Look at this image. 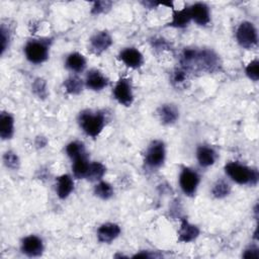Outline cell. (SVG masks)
<instances>
[{
  "mask_svg": "<svg viewBox=\"0 0 259 259\" xmlns=\"http://www.w3.org/2000/svg\"><path fill=\"white\" fill-rule=\"evenodd\" d=\"M181 68L188 71L215 72L220 70V59L215 53L210 50H197L186 48L180 57Z\"/></svg>",
  "mask_w": 259,
  "mask_h": 259,
  "instance_id": "cell-1",
  "label": "cell"
},
{
  "mask_svg": "<svg viewBox=\"0 0 259 259\" xmlns=\"http://www.w3.org/2000/svg\"><path fill=\"white\" fill-rule=\"evenodd\" d=\"M226 174L236 183L240 185H256L258 182V171L244 164L233 161L225 165Z\"/></svg>",
  "mask_w": 259,
  "mask_h": 259,
  "instance_id": "cell-2",
  "label": "cell"
},
{
  "mask_svg": "<svg viewBox=\"0 0 259 259\" xmlns=\"http://www.w3.org/2000/svg\"><path fill=\"white\" fill-rule=\"evenodd\" d=\"M78 121L81 128L87 136L96 138L103 131L106 123V117L101 111L84 110L80 112Z\"/></svg>",
  "mask_w": 259,
  "mask_h": 259,
  "instance_id": "cell-3",
  "label": "cell"
},
{
  "mask_svg": "<svg viewBox=\"0 0 259 259\" xmlns=\"http://www.w3.org/2000/svg\"><path fill=\"white\" fill-rule=\"evenodd\" d=\"M52 40L49 38L31 39L24 47L26 59L32 64H41L49 58Z\"/></svg>",
  "mask_w": 259,
  "mask_h": 259,
  "instance_id": "cell-4",
  "label": "cell"
},
{
  "mask_svg": "<svg viewBox=\"0 0 259 259\" xmlns=\"http://www.w3.org/2000/svg\"><path fill=\"white\" fill-rule=\"evenodd\" d=\"M166 158V148L162 141L155 140L151 142L148 146L145 156L144 163L147 168L151 170H155L160 168L165 161Z\"/></svg>",
  "mask_w": 259,
  "mask_h": 259,
  "instance_id": "cell-5",
  "label": "cell"
},
{
  "mask_svg": "<svg viewBox=\"0 0 259 259\" xmlns=\"http://www.w3.org/2000/svg\"><path fill=\"white\" fill-rule=\"evenodd\" d=\"M236 38L242 48L247 50L253 49L258 42L257 29L252 22L243 21L236 30Z\"/></svg>",
  "mask_w": 259,
  "mask_h": 259,
  "instance_id": "cell-6",
  "label": "cell"
},
{
  "mask_svg": "<svg viewBox=\"0 0 259 259\" xmlns=\"http://www.w3.org/2000/svg\"><path fill=\"white\" fill-rule=\"evenodd\" d=\"M200 181L199 174L189 168V167H183L180 175H179V185L183 193L187 196H192L195 194L198 184Z\"/></svg>",
  "mask_w": 259,
  "mask_h": 259,
  "instance_id": "cell-7",
  "label": "cell"
},
{
  "mask_svg": "<svg viewBox=\"0 0 259 259\" xmlns=\"http://www.w3.org/2000/svg\"><path fill=\"white\" fill-rule=\"evenodd\" d=\"M112 93H113V97L119 104L123 106L132 105L134 101V94H133L131 81L128 79L126 78L119 79L116 82Z\"/></svg>",
  "mask_w": 259,
  "mask_h": 259,
  "instance_id": "cell-8",
  "label": "cell"
},
{
  "mask_svg": "<svg viewBox=\"0 0 259 259\" xmlns=\"http://www.w3.org/2000/svg\"><path fill=\"white\" fill-rule=\"evenodd\" d=\"M21 252L28 257H39L45 249L42 240L35 236L29 235L22 239L20 245Z\"/></svg>",
  "mask_w": 259,
  "mask_h": 259,
  "instance_id": "cell-9",
  "label": "cell"
},
{
  "mask_svg": "<svg viewBox=\"0 0 259 259\" xmlns=\"http://www.w3.org/2000/svg\"><path fill=\"white\" fill-rule=\"evenodd\" d=\"M112 45L111 35L105 31H98L94 33L89 40L90 51L95 55H101Z\"/></svg>",
  "mask_w": 259,
  "mask_h": 259,
  "instance_id": "cell-10",
  "label": "cell"
},
{
  "mask_svg": "<svg viewBox=\"0 0 259 259\" xmlns=\"http://www.w3.org/2000/svg\"><path fill=\"white\" fill-rule=\"evenodd\" d=\"M118 59L131 69H139L144 64L142 53L136 48H125L118 54Z\"/></svg>",
  "mask_w": 259,
  "mask_h": 259,
  "instance_id": "cell-11",
  "label": "cell"
},
{
  "mask_svg": "<svg viewBox=\"0 0 259 259\" xmlns=\"http://www.w3.org/2000/svg\"><path fill=\"white\" fill-rule=\"evenodd\" d=\"M85 86L93 91H100L108 84V79L99 70L93 69L88 72L85 79Z\"/></svg>",
  "mask_w": 259,
  "mask_h": 259,
  "instance_id": "cell-12",
  "label": "cell"
},
{
  "mask_svg": "<svg viewBox=\"0 0 259 259\" xmlns=\"http://www.w3.org/2000/svg\"><path fill=\"white\" fill-rule=\"evenodd\" d=\"M177 234L180 243H190L199 236V229L186 219H182Z\"/></svg>",
  "mask_w": 259,
  "mask_h": 259,
  "instance_id": "cell-13",
  "label": "cell"
},
{
  "mask_svg": "<svg viewBox=\"0 0 259 259\" xmlns=\"http://www.w3.org/2000/svg\"><path fill=\"white\" fill-rule=\"evenodd\" d=\"M120 227L114 223L101 225L97 230V239L101 243H110L120 235Z\"/></svg>",
  "mask_w": 259,
  "mask_h": 259,
  "instance_id": "cell-14",
  "label": "cell"
},
{
  "mask_svg": "<svg viewBox=\"0 0 259 259\" xmlns=\"http://www.w3.org/2000/svg\"><path fill=\"white\" fill-rule=\"evenodd\" d=\"M191 20L198 25H207L210 21V13L208 7L204 3H195L189 6Z\"/></svg>",
  "mask_w": 259,
  "mask_h": 259,
  "instance_id": "cell-15",
  "label": "cell"
},
{
  "mask_svg": "<svg viewBox=\"0 0 259 259\" xmlns=\"http://www.w3.org/2000/svg\"><path fill=\"white\" fill-rule=\"evenodd\" d=\"M217 158L218 154L210 146L201 145L196 150V159L201 167H209L213 165Z\"/></svg>",
  "mask_w": 259,
  "mask_h": 259,
  "instance_id": "cell-16",
  "label": "cell"
},
{
  "mask_svg": "<svg viewBox=\"0 0 259 259\" xmlns=\"http://www.w3.org/2000/svg\"><path fill=\"white\" fill-rule=\"evenodd\" d=\"M158 115L163 124H172L179 118V110L175 105L167 103L158 108Z\"/></svg>",
  "mask_w": 259,
  "mask_h": 259,
  "instance_id": "cell-17",
  "label": "cell"
},
{
  "mask_svg": "<svg viewBox=\"0 0 259 259\" xmlns=\"http://www.w3.org/2000/svg\"><path fill=\"white\" fill-rule=\"evenodd\" d=\"M190 20H191V15H190L189 6L179 9V10L173 9L172 19L168 23V25L172 26V27H176V28H184L188 25Z\"/></svg>",
  "mask_w": 259,
  "mask_h": 259,
  "instance_id": "cell-18",
  "label": "cell"
},
{
  "mask_svg": "<svg viewBox=\"0 0 259 259\" xmlns=\"http://www.w3.org/2000/svg\"><path fill=\"white\" fill-rule=\"evenodd\" d=\"M74 189V181L69 174H63L57 179V194L59 198H67Z\"/></svg>",
  "mask_w": 259,
  "mask_h": 259,
  "instance_id": "cell-19",
  "label": "cell"
},
{
  "mask_svg": "<svg viewBox=\"0 0 259 259\" xmlns=\"http://www.w3.org/2000/svg\"><path fill=\"white\" fill-rule=\"evenodd\" d=\"M14 134V118L9 112H2L0 115V137L2 140H9Z\"/></svg>",
  "mask_w": 259,
  "mask_h": 259,
  "instance_id": "cell-20",
  "label": "cell"
},
{
  "mask_svg": "<svg viewBox=\"0 0 259 259\" xmlns=\"http://www.w3.org/2000/svg\"><path fill=\"white\" fill-rule=\"evenodd\" d=\"M66 67L74 73H81L86 68V59L77 52L71 53L66 59Z\"/></svg>",
  "mask_w": 259,
  "mask_h": 259,
  "instance_id": "cell-21",
  "label": "cell"
},
{
  "mask_svg": "<svg viewBox=\"0 0 259 259\" xmlns=\"http://www.w3.org/2000/svg\"><path fill=\"white\" fill-rule=\"evenodd\" d=\"M89 166H90V162L88 161L86 154L74 159L73 165H72V170H73L74 176L78 179L86 178L88 170H89Z\"/></svg>",
  "mask_w": 259,
  "mask_h": 259,
  "instance_id": "cell-22",
  "label": "cell"
},
{
  "mask_svg": "<svg viewBox=\"0 0 259 259\" xmlns=\"http://www.w3.org/2000/svg\"><path fill=\"white\" fill-rule=\"evenodd\" d=\"M83 86H84L83 81L77 76H70L64 82V87L66 92L71 95L79 94L82 91Z\"/></svg>",
  "mask_w": 259,
  "mask_h": 259,
  "instance_id": "cell-23",
  "label": "cell"
},
{
  "mask_svg": "<svg viewBox=\"0 0 259 259\" xmlns=\"http://www.w3.org/2000/svg\"><path fill=\"white\" fill-rule=\"evenodd\" d=\"M106 172L105 166L100 162H91L86 178L90 181H100Z\"/></svg>",
  "mask_w": 259,
  "mask_h": 259,
  "instance_id": "cell-24",
  "label": "cell"
},
{
  "mask_svg": "<svg viewBox=\"0 0 259 259\" xmlns=\"http://www.w3.org/2000/svg\"><path fill=\"white\" fill-rule=\"evenodd\" d=\"M94 194L97 197H99L103 200H106V199H109L113 195V188L108 182L100 180L94 186Z\"/></svg>",
  "mask_w": 259,
  "mask_h": 259,
  "instance_id": "cell-25",
  "label": "cell"
},
{
  "mask_svg": "<svg viewBox=\"0 0 259 259\" xmlns=\"http://www.w3.org/2000/svg\"><path fill=\"white\" fill-rule=\"evenodd\" d=\"M66 153L72 160L86 154L85 147H84L83 143H81L79 141H73V142L69 143L66 147Z\"/></svg>",
  "mask_w": 259,
  "mask_h": 259,
  "instance_id": "cell-26",
  "label": "cell"
},
{
  "mask_svg": "<svg viewBox=\"0 0 259 259\" xmlns=\"http://www.w3.org/2000/svg\"><path fill=\"white\" fill-rule=\"evenodd\" d=\"M231 192V186L225 180H218L211 189V193L215 198H224Z\"/></svg>",
  "mask_w": 259,
  "mask_h": 259,
  "instance_id": "cell-27",
  "label": "cell"
},
{
  "mask_svg": "<svg viewBox=\"0 0 259 259\" xmlns=\"http://www.w3.org/2000/svg\"><path fill=\"white\" fill-rule=\"evenodd\" d=\"M187 71L183 68H177L172 72L171 82L174 86L180 87L187 81Z\"/></svg>",
  "mask_w": 259,
  "mask_h": 259,
  "instance_id": "cell-28",
  "label": "cell"
},
{
  "mask_svg": "<svg viewBox=\"0 0 259 259\" xmlns=\"http://www.w3.org/2000/svg\"><path fill=\"white\" fill-rule=\"evenodd\" d=\"M245 73L249 79L257 81L259 79V62L258 59L251 61L245 68Z\"/></svg>",
  "mask_w": 259,
  "mask_h": 259,
  "instance_id": "cell-29",
  "label": "cell"
},
{
  "mask_svg": "<svg viewBox=\"0 0 259 259\" xmlns=\"http://www.w3.org/2000/svg\"><path fill=\"white\" fill-rule=\"evenodd\" d=\"M32 91L39 98L47 97L48 90H47V84H46L45 80L41 79V78L35 79L33 84H32Z\"/></svg>",
  "mask_w": 259,
  "mask_h": 259,
  "instance_id": "cell-30",
  "label": "cell"
},
{
  "mask_svg": "<svg viewBox=\"0 0 259 259\" xmlns=\"http://www.w3.org/2000/svg\"><path fill=\"white\" fill-rule=\"evenodd\" d=\"M3 162H4L5 166L7 168H10V169H17L18 166H19L18 156L12 151H8L4 154Z\"/></svg>",
  "mask_w": 259,
  "mask_h": 259,
  "instance_id": "cell-31",
  "label": "cell"
},
{
  "mask_svg": "<svg viewBox=\"0 0 259 259\" xmlns=\"http://www.w3.org/2000/svg\"><path fill=\"white\" fill-rule=\"evenodd\" d=\"M111 4L112 3L109 2V1H96V2H94L93 6H92L91 12L93 14H96V15L104 13L110 8Z\"/></svg>",
  "mask_w": 259,
  "mask_h": 259,
  "instance_id": "cell-32",
  "label": "cell"
},
{
  "mask_svg": "<svg viewBox=\"0 0 259 259\" xmlns=\"http://www.w3.org/2000/svg\"><path fill=\"white\" fill-rule=\"evenodd\" d=\"M9 44V32L4 25L1 26V54L3 55Z\"/></svg>",
  "mask_w": 259,
  "mask_h": 259,
  "instance_id": "cell-33",
  "label": "cell"
},
{
  "mask_svg": "<svg viewBox=\"0 0 259 259\" xmlns=\"http://www.w3.org/2000/svg\"><path fill=\"white\" fill-rule=\"evenodd\" d=\"M244 258H252V259H257L259 258V251L255 247H250L244 251L242 254Z\"/></svg>",
  "mask_w": 259,
  "mask_h": 259,
  "instance_id": "cell-34",
  "label": "cell"
},
{
  "mask_svg": "<svg viewBox=\"0 0 259 259\" xmlns=\"http://www.w3.org/2000/svg\"><path fill=\"white\" fill-rule=\"evenodd\" d=\"M168 46H169V44L165 39H163L161 37L160 38H155L153 40V47H155L158 50L166 49V48H168Z\"/></svg>",
  "mask_w": 259,
  "mask_h": 259,
  "instance_id": "cell-35",
  "label": "cell"
},
{
  "mask_svg": "<svg viewBox=\"0 0 259 259\" xmlns=\"http://www.w3.org/2000/svg\"><path fill=\"white\" fill-rule=\"evenodd\" d=\"M153 255L149 253V251H141L133 256V258H152Z\"/></svg>",
  "mask_w": 259,
  "mask_h": 259,
  "instance_id": "cell-36",
  "label": "cell"
}]
</instances>
